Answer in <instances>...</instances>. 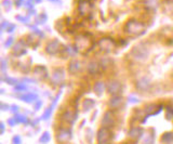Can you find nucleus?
<instances>
[{"instance_id":"obj_3","label":"nucleus","mask_w":173,"mask_h":144,"mask_svg":"<svg viewBox=\"0 0 173 144\" xmlns=\"http://www.w3.org/2000/svg\"><path fill=\"white\" fill-rule=\"evenodd\" d=\"M117 124H118V120H117L116 111L109 108V110L106 111V112L104 113V115H103L101 125L103 127H106V128L113 130V129L116 128Z\"/></svg>"},{"instance_id":"obj_43","label":"nucleus","mask_w":173,"mask_h":144,"mask_svg":"<svg viewBox=\"0 0 173 144\" xmlns=\"http://www.w3.org/2000/svg\"><path fill=\"white\" fill-rule=\"evenodd\" d=\"M173 117V108L171 106H167V118L168 119H171Z\"/></svg>"},{"instance_id":"obj_16","label":"nucleus","mask_w":173,"mask_h":144,"mask_svg":"<svg viewBox=\"0 0 173 144\" xmlns=\"http://www.w3.org/2000/svg\"><path fill=\"white\" fill-rule=\"evenodd\" d=\"M101 72V64L96 61H90L86 64V73L90 76H96Z\"/></svg>"},{"instance_id":"obj_18","label":"nucleus","mask_w":173,"mask_h":144,"mask_svg":"<svg viewBox=\"0 0 173 144\" xmlns=\"http://www.w3.org/2000/svg\"><path fill=\"white\" fill-rule=\"evenodd\" d=\"M144 134V130L143 128H140V127H132L129 131H128V136L133 141H139L142 139Z\"/></svg>"},{"instance_id":"obj_37","label":"nucleus","mask_w":173,"mask_h":144,"mask_svg":"<svg viewBox=\"0 0 173 144\" xmlns=\"http://www.w3.org/2000/svg\"><path fill=\"white\" fill-rule=\"evenodd\" d=\"M61 95H62V90H61V91H58V93L57 94V95L54 96V99H53V101H52V103H51V105H52V106H54V107H55V105L57 104L58 100H60Z\"/></svg>"},{"instance_id":"obj_48","label":"nucleus","mask_w":173,"mask_h":144,"mask_svg":"<svg viewBox=\"0 0 173 144\" xmlns=\"http://www.w3.org/2000/svg\"><path fill=\"white\" fill-rule=\"evenodd\" d=\"M23 4H25V0H14V6L16 8H21Z\"/></svg>"},{"instance_id":"obj_55","label":"nucleus","mask_w":173,"mask_h":144,"mask_svg":"<svg viewBox=\"0 0 173 144\" xmlns=\"http://www.w3.org/2000/svg\"><path fill=\"white\" fill-rule=\"evenodd\" d=\"M51 2H57V3H61V0H49Z\"/></svg>"},{"instance_id":"obj_53","label":"nucleus","mask_w":173,"mask_h":144,"mask_svg":"<svg viewBox=\"0 0 173 144\" xmlns=\"http://www.w3.org/2000/svg\"><path fill=\"white\" fill-rule=\"evenodd\" d=\"M28 15H37V11L35 9H30V10H28Z\"/></svg>"},{"instance_id":"obj_30","label":"nucleus","mask_w":173,"mask_h":144,"mask_svg":"<svg viewBox=\"0 0 173 144\" xmlns=\"http://www.w3.org/2000/svg\"><path fill=\"white\" fill-rule=\"evenodd\" d=\"M161 141L165 143H172L173 142V134L171 133V132H167V133H165L162 136Z\"/></svg>"},{"instance_id":"obj_22","label":"nucleus","mask_w":173,"mask_h":144,"mask_svg":"<svg viewBox=\"0 0 173 144\" xmlns=\"http://www.w3.org/2000/svg\"><path fill=\"white\" fill-rule=\"evenodd\" d=\"M95 106V101L93 99H85L82 101V104H81V107H82L83 112H89L91 111L93 107Z\"/></svg>"},{"instance_id":"obj_38","label":"nucleus","mask_w":173,"mask_h":144,"mask_svg":"<svg viewBox=\"0 0 173 144\" xmlns=\"http://www.w3.org/2000/svg\"><path fill=\"white\" fill-rule=\"evenodd\" d=\"M25 7H26L27 10H30V9H34L35 7V2L34 0H27V1H25Z\"/></svg>"},{"instance_id":"obj_35","label":"nucleus","mask_w":173,"mask_h":144,"mask_svg":"<svg viewBox=\"0 0 173 144\" xmlns=\"http://www.w3.org/2000/svg\"><path fill=\"white\" fill-rule=\"evenodd\" d=\"M156 108V105L155 104H149V105H146L145 106V108H144V111H145V113L146 114H149L151 116V114H153V111Z\"/></svg>"},{"instance_id":"obj_24","label":"nucleus","mask_w":173,"mask_h":144,"mask_svg":"<svg viewBox=\"0 0 173 144\" xmlns=\"http://www.w3.org/2000/svg\"><path fill=\"white\" fill-rule=\"evenodd\" d=\"M15 118L16 122L17 124H23V125H26V124H30L29 119L27 116H25V115H22V114H18V113H16V114H14V116H13Z\"/></svg>"},{"instance_id":"obj_49","label":"nucleus","mask_w":173,"mask_h":144,"mask_svg":"<svg viewBox=\"0 0 173 144\" xmlns=\"http://www.w3.org/2000/svg\"><path fill=\"white\" fill-rule=\"evenodd\" d=\"M0 107H1V111H2V112H6V111H10V107H11V106L9 105V104H7V103H1Z\"/></svg>"},{"instance_id":"obj_14","label":"nucleus","mask_w":173,"mask_h":144,"mask_svg":"<svg viewBox=\"0 0 173 144\" xmlns=\"http://www.w3.org/2000/svg\"><path fill=\"white\" fill-rule=\"evenodd\" d=\"M123 105H125V99H123V96H121L120 94L111 95V98L109 99V101H108V107L114 111L120 110Z\"/></svg>"},{"instance_id":"obj_2","label":"nucleus","mask_w":173,"mask_h":144,"mask_svg":"<svg viewBox=\"0 0 173 144\" xmlns=\"http://www.w3.org/2000/svg\"><path fill=\"white\" fill-rule=\"evenodd\" d=\"M148 54L149 52L146 47L144 46V44H139L131 49V51L129 52V56L132 61L141 63L146 61V59L148 58Z\"/></svg>"},{"instance_id":"obj_45","label":"nucleus","mask_w":173,"mask_h":144,"mask_svg":"<svg viewBox=\"0 0 173 144\" xmlns=\"http://www.w3.org/2000/svg\"><path fill=\"white\" fill-rule=\"evenodd\" d=\"M7 122H8V125L10 127H14L17 122H16V120H15V118L14 117H12V118H9L8 120H7Z\"/></svg>"},{"instance_id":"obj_50","label":"nucleus","mask_w":173,"mask_h":144,"mask_svg":"<svg viewBox=\"0 0 173 144\" xmlns=\"http://www.w3.org/2000/svg\"><path fill=\"white\" fill-rule=\"evenodd\" d=\"M4 132H6V125H4L3 122H1V124H0V133L4 134Z\"/></svg>"},{"instance_id":"obj_4","label":"nucleus","mask_w":173,"mask_h":144,"mask_svg":"<svg viewBox=\"0 0 173 144\" xmlns=\"http://www.w3.org/2000/svg\"><path fill=\"white\" fill-rule=\"evenodd\" d=\"M72 138V130L71 127H58L55 130V140L58 143H67Z\"/></svg>"},{"instance_id":"obj_1","label":"nucleus","mask_w":173,"mask_h":144,"mask_svg":"<svg viewBox=\"0 0 173 144\" xmlns=\"http://www.w3.org/2000/svg\"><path fill=\"white\" fill-rule=\"evenodd\" d=\"M123 33L129 36H141L145 33V25L143 22L135 18H130L123 25Z\"/></svg>"},{"instance_id":"obj_41","label":"nucleus","mask_w":173,"mask_h":144,"mask_svg":"<svg viewBox=\"0 0 173 144\" xmlns=\"http://www.w3.org/2000/svg\"><path fill=\"white\" fill-rule=\"evenodd\" d=\"M41 106H42V101H41V100H39V99H38V100H37L36 102H35L34 110L37 112V111H39V110H40V108H41Z\"/></svg>"},{"instance_id":"obj_12","label":"nucleus","mask_w":173,"mask_h":144,"mask_svg":"<svg viewBox=\"0 0 173 144\" xmlns=\"http://www.w3.org/2000/svg\"><path fill=\"white\" fill-rule=\"evenodd\" d=\"M27 46H28V44H27L25 39L18 40V42L14 44V46H13V48H12V55L16 56V58H20V56H23L24 54H26Z\"/></svg>"},{"instance_id":"obj_33","label":"nucleus","mask_w":173,"mask_h":144,"mask_svg":"<svg viewBox=\"0 0 173 144\" xmlns=\"http://www.w3.org/2000/svg\"><path fill=\"white\" fill-rule=\"evenodd\" d=\"M15 18L17 21H20V22H22L23 24H28L29 23V15H27V16H22V15H16L15 16Z\"/></svg>"},{"instance_id":"obj_42","label":"nucleus","mask_w":173,"mask_h":144,"mask_svg":"<svg viewBox=\"0 0 173 144\" xmlns=\"http://www.w3.org/2000/svg\"><path fill=\"white\" fill-rule=\"evenodd\" d=\"M15 28H16V25H15V24H13V23H10V25H9V26H8V28H7L6 32H7V33H9V34H12V33L15 30Z\"/></svg>"},{"instance_id":"obj_15","label":"nucleus","mask_w":173,"mask_h":144,"mask_svg":"<svg viewBox=\"0 0 173 144\" xmlns=\"http://www.w3.org/2000/svg\"><path fill=\"white\" fill-rule=\"evenodd\" d=\"M151 79L148 77H141L135 81V88L136 90L141 91V92H146L149 90L151 88Z\"/></svg>"},{"instance_id":"obj_47","label":"nucleus","mask_w":173,"mask_h":144,"mask_svg":"<svg viewBox=\"0 0 173 144\" xmlns=\"http://www.w3.org/2000/svg\"><path fill=\"white\" fill-rule=\"evenodd\" d=\"M12 143H14V144H20V143H22V139H21V136H14L12 138Z\"/></svg>"},{"instance_id":"obj_31","label":"nucleus","mask_w":173,"mask_h":144,"mask_svg":"<svg viewBox=\"0 0 173 144\" xmlns=\"http://www.w3.org/2000/svg\"><path fill=\"white\" fill-rule=\"evenodd\" d=\"M7 68H8V60L2 58L1 59V73H2V75H3L2 77L7 76Z\"/></svg>"},{"instance_id":"obj_19","label":"nucleus","mask_w":173,"mask_h":144,"mask_svg":"<svg viewBox=\"0 0 173 144\" xmlns=\"http://www.w3.org/2000/svg\"><path fill=\"white\" fill-rule=\"evenodd\" d=\"M82 70V64L79 60H72L71 62L68 63V73L71 75H77Z\"/></svg>"},{"instance_id":"obj_51","label":"nucleus","mask_w":173,"mask_h":144,"mask_svg":"<svg viewBox=\"0 0 173 144\" xmlns=\"http://www.w3.org/2000/svg\"><path fill=\"white\" fill-rule=\"evenodd\" d=\"M40 119H41V118H40ZM40 119H35V120H32V121H30V125H32V127L38 126V125H39V121H40Z\"/></svg>"},{"instance_id":"obj_36","label":"nucleus","mask_w":173,"mask_h":144,"mask_svg":"<svg viewBox=\"0 0 173 144\" xmlns=\"http://www.w3.org/2000/svg\"><path fill=\"white\" fill-rule=\"evenodd\" d=\"M36 38H37V36L36 35H32V34H29V35H27L26 36V42L28 44H32V46H34V42H35V40H36Z\"/></svg>"},{"instance_id":"obj_32","label":"nucleus","mask_w":173,"mask_h":144,"mask_svg":"<svg viewBox=\"0 0 173 144\" xmlns=\"http://www.w3.org/2000/svg\"><path fill=\"white\" fill-rule=\"evenodd\" d=\"M13 3H14V2H12L11 0H2V1H1L2 7H3L4 10H6L7 12L11 10V8H12V4Z\"/></svg>"},{"instance_id":"obj_13","label":"nucleus","mask_w":173,"mask_h":144,"mask_svg":"<svg viewBox=\"0 0 173 144\" xmlns=\"http://www.w3.org/2000/svg\"><path fill=\"white\" fill-rule=\"evenodd\" d=\"M91 9H92V3L90 0H78L77 3V12L81 16H88L91 13Z\"/></svg>"},{"instance_id":"obj_58","label":"nucleus","mask_w":173,"mask_h":144,"mask_svg":"<svg viewBox=\"0 0 173 144\" xmlns=\"http://www.w3.org/2000/svg\"><path fill=\"white\" fill-rule=\"evenodd\" d=\"M0 92H1V94H3L4 93V89H1V91H0Z\"/></svg>"},{"instance_id":"obj_17","label":"nucleus","mask_w":173,"mask_h":144,"mask_svg":"<svg viewBox=\"0 0 173 144\" xmlns=\"http://www.w3.org/2000/svg\"><path fill=\"white\" fill-rule=\"evenodd\" d=\"M34 74L36 76V79L39 80H46L49 77L48 69L43 65H36V67L34 68Z\"/></svg>"},{"instance_id":"obj_27","label":"nucleus","mask_w":173,"mask_h":144,"mask_svg":"<svg viewBox=\"0 0 173 144\" xmlns=\"http://www.w3.org/2000/svg\"><path fill=\"white\" fill-rule=\"evenodd\" d=\"M1 81H3V82H6V84H8L9 86H15V85L18 84V79L13 78V77H8V76L2 77Z\"/></svg>"},{"instance_id":"obj_57","label":"nucleus","mask_w":173,"mask_h":144,"mask_svg":"<svg viewBox=\"0 0 173 144\" xmlns=\"http://www.w3.org/2000/svg\"><path fill=\"white\" fill-rule=\"evenodd\" d=\"M85 120H82V121H81V125H80V128H82V127H83V125H85Z\"/></svg>"},{"instance_id":"obj_20","label":"nucleus","mask_w":173,"mask_h":144,"mask_svg":"<svg viewBox=\"0 0 173 144\" xmlns=\"http://www.w3.org/2000/svg\"><path fill=\"white\" fill-rule=\"evenodd\" d=\"M17 99H20L21 101L27 103V104H32V103L36 102L39 98H38V94L37 93H34V92H27V93H24V94H18Z\"/></svg>"},{"instance_id":"obj_10","label":"nucleus","mask_w":173,"mask_h":144,"mask_svg":"<svg viewBox=\"0 0 173 144\" xmlns=\"http://www.w3.org/2000/svg\"><path fill=\"white\" fill-rule=\"evenodd\" d=\"M51 80H52L53 86H55V87L62 86V84L65 81V70H64V68H62V67L54 68V69H53V73H52Z\"/></svg>"},{"instance_id":"obj_40","label":"nucleus","mask_w":173,"mask_h":144,"mask_svg":"<svg viewBox=\"0 0 173 144\" xmlns=\"http://www.w3.org/2000/svg\"><path fill=\"white\" fill-rule=\"evenodd\" d=\"M9 25H10V22H8V21H6V20L2 21V23H1V29H0V30H1V34H2L3 32H6Z\"/></svg>"},{"instance_id":"obj_26","label":"nucleus","mask_w":173,"mask_h":144,"mask_svg":"<svg viewBox=\"0 0 173 144\" xmlns=\"http://www.w3.org/2000/svg\"><path fill=\"white\" fill-rule=\"evenodd\" d=\"M28 26H29L30 29L32 30V33H34V34L36 35V36L38 37L39 39H43L44 38V36H46V35H44V33L42 32V30L39 29V28L37 27L36 25H28Z\"/></svg>"},{"instance_id":"obj_23","label":"nucleus","mask_w":173,"mask_h":144,"mask_svg":"<svg viewBox=\"0 0 173 144\" xmlns=\"http://www.w3.org/2000/svg\"><path fill=\"white\" fill-rule=\"evenodd\" d=\"M47 21H48V14L42 12L40 14H38V15H36V18H35V24L43 25L47 23Z\"/></svg>"},{"instance_id":"obj_39","label":"nucleus","mask_w":173,"mask_h":144,"mask_svg":"<svg viewBox=\"0 0 173 144\" xmlns=\"http://www.w3.org/2000/svg\"><path fill=\"white\" fill-rule=\"evenodd\" d=\"M128 101H129L130 103H132V104H136V103L141 102L140 99H137L136 96H133V95H130L129 98H128Z\"/></svg>"},{"instance_id":"obj_28","label":"nucleus","mask_w":173,"mask_h":144,"mask_svg":"<svg viewBox=\"0 0 173 144\" xmlns=\"http://www.w3.org/2000/svg\"><path fill=\"white\" fill-rule=\"evenodd\" d=\"M28 90V87L25 85V82H18L17 85H15L14 86V91L15 92H25Z\"/></svg>"},{"instance_id":"obj_29","label":"nucleus","mask_w":173,"mask_h":144,"mask_svg":"<svg viewBox=\"0 0 173 144\" xmlns=\"http://www.w3.org/2000/svg\"><path fill=\"white\" fill-rule=\"evenodd\" d=\"M51 141V136H50V133H49L48 131H46V132H43L42 134H41V136L39 138V142L40 143H49Z\"/></svg>"},{"instance_id":"obj_6","label":"nucleus","mask_w":173,"mask_h":144,"mask_svg":"<svg viewBox=\"0 0 173 144\" xmlns=\"http://www.w3.org/2000/svg\"><path fill=\"white\" fill-rule=\"evenodd\" d=\"M97 46H99L100 50L104 53H111L115 49V41L111 37H103L97 41Z\"/></svg>"},{"instance_id":"obj_44","label":"nucleus","mask_w":173,"mask_h":144,"mask_svg":"<svg viewBox=\"0 0 173 144\" xmlns=\"http://www.w3.org/2000/svg\"><path fill=\"white\" fill-rule=\"evenodd\" d=\"M18 111H20V106L16 105V104H12L10 107V112L13 113V114H16V113H18Z\"/></svg>"},{"instance_id":"obj_7","label":"nucleus","mask_w":173,"mask_h":144,"mask_svg":"<svg viewBox=\"0 0 173 144\" xmlns=\"http://www.w3.org/2000/svg\"><path fill=\"white\" fill-rule=\"evenodd\" d=\"M62 46L63 44H61V42L58 41L57 39H52V40H50V41L47 42L44 51H46V53L48 54V55H51V56L57 55V53L61 52Z\"/></svg>"},{"instance_id":"obj_5","label":"nucleus","mask_w":173,"mask_h":144,"mask_svg":"<svg viewBox=\"0 0 173 144\" xmlns=\"http://www.w3.org/2000/svg\"><path fill=\"white\" fill-rule=\"evenodd\" d=\"M114 138V134L111 129L106 127H101L96 132V142L99 144H107L111 143Z\"/></svg>"},{"instance_id":"obj_54","label":"nucleus","mask_w":173,"mask_h":144,"mask_svg":"<svg viewBox=\"0 0 173 144\" xmlns=\"http://www.w3.org/2000/svg\"><path fill=\"white\" fill-rule=\"evenodd\" d=\"M96 114H97V112H94V113H93L92 118H91V121H93V120H94V118H95V116H96Z\"/></svg>"},{"instance_id":"obj_8","label":"nucleus","mask_w":173,"mask_h":144,"mask_svg":"<svg viewBox=\"0 0 173 144\" xmlns=\"http://www.w3.org/2000/svg\"><path fill=\"white\" fill-rule=\"evenodd\" d=\"M92 42H91L90 38H88V35H79L76 38V42H75V46L78 48L79 52H83L85 50L88 51L89 48L91 47Z\"/></svg>"},{"instance_id":"obj_56","label":"nucleus","mask_w":173,"mask_h":144,"mask_svg":"<svg viewBox=\"0 0 173 144\" xmlns=\"http://www.w3.org/2000/svg\"><path fill=\"white\" fill-rule=\"evenodd\" d=\"M35 3H41L42 2V0H34Z\"/></svg>"},{"instance_id":"obj_46","label":"nucleus","mask_w":173,"mask_h":144,"mask_svg":"<svg viewBox=\"0 0 173 144\" xmlns=\"http://www.w3.org/2000/svg\"><path fill=\"white\" fill-rule=\"evenodd\" d=\"M92 136H93V131L91 130V129H88V130H86V140H88L89 142H91V141H92Z\"/></svg>"},{"instance_id":"obj_9","label":"nucleus","mask_w":173,"mask_h":144,"mask_svg":"<svg viewBox=\"0 0 173 144\" xmlns=\"http://www.w3.org/2000/svg\"><path fill=\"white\" fill-rule=\"evenodd\" d=\"M77 117H78V110H72V108H66L64 112L62 113L61 116V120L63 122H66L67 125H74V122L76 121Z\"/></svg>"},{"instance_id":"obj_25","label":"nucleus","mask_w":173,"mask_h":144,"mask_svg":"<svg viewBox=\"0 0 173 144\" xmlns=\"http://www.w3.org/2000/svg\"><path fill=\"white\" fill-rule=\"evenodd\" d=\"M53 110H54V106H52V105H50L49 107H47L46 110H44L41 119H42V120H49V119H50L51 116H52Z\"/></svg>"},{"instance_id":"obj_11","label":"nucleus","mask_w":173,"mask_h":144,"mask_svg":"<svg viewBox=\"0 0 173 144\" xmlns=\"http://www.w3.org/2000/svg\"><path fill=\"white\" fill-rule=\"evenodd\" d=\"M122 84H121L119 80L117 79H111L107 82V88L106 91L108 94L111 95H117V94H120L122 92Z\"/></svg>"},{"instance_id":"obj_52","label":"nucleus","mask_w":173,"mask_h":144,"mask_svg":"<svg viewBox=\"0 0 173 144\" xmlns=\"http://www.w3.org/2000/svg\"><path fill=\"white\" fill-rule=\"evenodd\" d=\"M23 81L24 82H30V84H35V82H36V79H34V78H23Z\"/></svg>"},{"instance_id":"obj_21","label":"nucleus","mask_w":173,"mask_h":144,"mask_svg":"<svg viewBox=\"0 0 173 144\" xmlns=\"http://www.w3.org/2000/svg\"><path fill=\"white\" fill-rule=\"evenodd\" d=\"M107 88V84H105L103 80H97V81L94 82L93 85V91L97 94V95H102L103 93L105 92Z\"/></svg>"},{"instance_id":"obj_34","label":"nucleus","mask_w":173,"mask_h":144,"mask_svg":"<svg viewBox=\"0 0 173 144\" xmlns=\"http://www.w3.org/2000/svg\"><path fill=\"white\" fill-rule=\"evenodd\" d=\"M13 44H14V37H9V38L7 39L6 41H4L3 47L8 49V48H10V47H12Z\"/></svg>"}]
</instances>
